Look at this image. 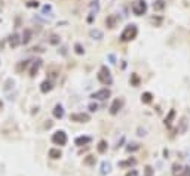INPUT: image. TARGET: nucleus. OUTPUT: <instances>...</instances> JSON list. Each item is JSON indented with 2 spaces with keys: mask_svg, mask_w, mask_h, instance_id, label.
I'll return each mask as SVG.
<instances>
[{
  "mask_svg": "<svg viewBox=\"0 0 190 176\" xmlns=\"http://www.w3.org/2000/svg\"><path fill=\"white\" fill-rule=\"evenodd\" d=\"M137 34H138L137 25H135V24H129V25H126L125 30L122 31L121 40L122 42H131V40H134V39L137 37Z\"/></svg>",
  "mask_w": 190,
  "mask_h": 176,
  "instance_id": "nucleus-1",
  "label": "nucleus"
},
{
  "mask_svg": "<svg viewBox=\"0 0 190 176\" xmlns=\"http://www.w3.org/2000/svg\"><path fill=\"white\" fill-rule=\"evenodd\" d=\"M98 80L103 83V85H111L113 83V79H111V74H110V70L103 65L100 71H98Z\"/></svg>",
  "mask_w": 190,
  "mask_h": 176,
  "instance_id": "nucleus-2",
  "label": "nucleus"
},
{
  "mask_svg": "<svg viewBox=\"0 0 190 176\" xmlns=\"http://www.w3.org/2000/svg\"><path fill=\"white\" fill-rule=\"evenodd\" d=\"M146 11H147V3L144 0H137V2L132 3V12L135 15H138V17L140 15H144Z\"/></svg>",
  "mask_w": 190,
  "mask_h": 176,
  "instance_id": "nucleus-3",
  "label": "nucleus"
},
{
  "mask_svg": "<svg viewBox=\"0 0 190 176\" xmlns=\"http://www.w3.org/2000/svg\"><path fill=\"white\" fill-rule=\"evenodd\" d=\"M52 142L55 145H66L67 144V135H66V132H63V130L55 132L52 135Z\"/></svg>",
  "mask_w": 190,
  "mask_h": 176,
  "instance_id": "nucleus-4",
  "label": "nucleus"
},
{
  "mask_svg": "<svg viewBox=\"0 0 190 176\" xmlns=\"http://www.w3.org/2000/svg\"><path fill=\"white\" fill-rule=\"evenodd\" d=\"M70 120L71 122H76V123H86L89 122V114H85V113H74L70 116Z\"/></svg>",
  "mask_w": 190,
  "mask_h": 176,
  "instance_id": "nucleus-5",
  "label": "nucleus"
},
{
  "mask_svg": "<svg viewBox=\"0 0 190 176\" xmlns=\"http://www.w3.org/2000/svg\"><path fill=\"white\" fill-rule=\"evenodd\" d=\"M110 95H111L110 89H101V90H98V92L92 93V98H94V99H100V101H104V99L110 98Z\"/></svg>",
  "mask_w": 190,
  "mask_h": 176,
  "instance_id": "nucleus-6",
  "label": "nucleus"
},
{
  "mask_svg": "<svg viewBox=\"0 0 190 176\" xmlns=\"http://www.w3.org/2000/svg\"><path fill=\"white\" fill-rule=\"evenodd\" d=\"M122 105H123V101H122V99H114L111 107H110V113H111V114H118L119 110L122 108Z\"/></svg>",
  "mask_w": 190,
  "mask_h": 176,
  "instance_id": "nucleus-7",
  "label": "nucleus"
},
{
  "mask_svg": "<svg viewBox=\"0 0 190 176\" xmlns=\"http://www.w3.org/2000/svg\"><path fill=\"white\" fill-rule=\"evenodd\" d=\"M116 22H118V17L116 15H110V17L105 19V24L108 28H114L116 27Z\"/></svg>",
  "mask_w": 190,
  "mask_h": 176,
  "instance_id": "nucleus-8",
  "label": "nucleus"
},
{
  "mask_svg": "<svg viewBox=\"0 0 190 176\" xmlns=\"http://www.w3.org/2000/svg\"><path fill=\"white\" fill-rule=\"evenodd\" d=\"M40 65H42V61H40V59H36L34 64H33V67H31V70H30V76H31V77L36 76V73L39 71V68H40Z\"/></svg>",
  "mask_w": 190,
  "mask_h": 176,
  "instance_id": "nucleus-9",
  "label": "nucleus"
},
{
  "mask_svg": "<svg viewBox=\"0 0 190 176\" xmlns=\"http://www.w3.org/2000/svg\"><path fill=\"white\" fill-rule=\"evenodd\" d=\"M74 142H76V145L82 147V145H86V144H89V142H91V138H89V136H79V138H77Z\"/></svg>",
  "mask_w": 190,
  "mask_h": 176,
  "instance_id": "nucleus-10",
  "label": "nucleus"
},
{
  "mask_svg": "<svg viewBox=\"0 0 190 176\" xmlns=\"http://www.w3.org/2000/svg\"><path fill=\"white\" fill-rule=\"evenodd\" d=\"M9 43H11V46H12V48H17L18 45L21 43L19 36H18V34H12L11 37H9Z\"/></svg>",
  "mask_w": 190,
  "mask_h": 176,
  "instance_id": "nucleus-11",
  "label": "nucleus"
},
{
  "mask_svg": "<svg viewBox=\"0 0 190 176\" xmlns=\"http://www.w3.org/2000/svg\"><path fill=\"white\" fill-rule=\"evenodd\" d=\"M52 89V82H49V80H45L42 85H40V90L43 92V93H46V92H49Z\"/></svg>",
  "mask_w": 190,
  "mask_h": 176,
  "instance_id": "nucleus-12",
  "label": "nucleus"
},
{
  "mask_svg": "<svg viewBox=\"0 0 190 176\" xmlns=\"http://www.w3.org/2000/svg\"><path fill=\"white\" fill-rule=\"evenodd\" d=\"M135 163H137L135 159H128V160H125V161H121V163H119V167H131V166H134Z\"/></svg>",
  "mask_w": 190,
  "mask_h": 176,
  "instance_id": "nucleus-13",
  "label": "nucleus"
},
{
  "mask_svg": "<svg viewBox=\"0 0 190 176\" xmlns=\"http://www.w3.org/2000/svg\"><path fill=\"white\" fill-rule=\"evenodd\" d=\"M152 99H153V95H152L150 92H146V93H143V95H141V101H143L144 104H150V102H152Z\"/></svg>",
  "mask_w": 190,
  "mask_h": 176,
  "instance_id": "nucleus-14",
  "label": "nucleus"
},
{
  "mask_svg": "<svg viewBox=\"0 0 190 176\" xmlns=\"http://www.w3.org/2000/svg\"><path fill=\"white\" fill-rule=\"evenodd\" d=\"M53 116L56 117V119H61L63 116H64V110H63V107L61 105H56L53 108Z\"/></svg>",
  "mask_w": 190,
  "mask_h": 176,
  "instance_id": "nucleus-15",
  "label": "nucleus"
},
{
  "mask_svg": "<svg viewBox=\"0 0 190 176\" xmlns=\"http://www.w3.org/2000/svg\"><path fill=\"white\" fill-rule=\"evenodd\" d=\"M165 8V0H156L153 3V9L155 11H162Z\"/></svg>",
  "mask_w": 190,
  "mask_h": 176,
  "instance_id": "nucleus-16",
  "label": "nucleus"
},
{
  "mask_svg": "<svg viewBox=\"0 0 190 176\" xmlns=\"http://www.w3.org/2000/svg\"><path fill=\"white\" fill-rule=\"evenodd\" d=\"M183 173V167L180 164H174L172 166V176H181Z\"/></svg>",
  "mask_w": 190,
  "mask_h": 176,
  "instance_id": "nucleus-17",
  "label": "nucleus"
},
{
  "mask_svg": "<svg viewBox=\"0 0 190 176\" xmlns=\"http://www.w3.org/2000/svg\"><path fill=\"white\" fill-rule=\"evenodd\" d=\"M30 39H31V31L30 30H25L24 31V36H22V39H21V43H28L30 42Z\"/></svg>",
  "mask_w": 190,
  "mask_h": 176,
  "instance_id": "nucleus-18",
  "label": "nucleus"
},
{
  "mask_svg": "<svg viewBox=\"0 0 190 176\" xmlns=\"http://www.w3.org/2000/svg\"><path fill=\"white\" fill-rule=\"evenodd\" d=\"M49 157L51 159H60L61 157V151L56 150V148H52V150H49Z\"/></svg>",
  "mask_w": 190,
  "mask_h": 176,
  "instance_id": "nucleus-19",
  "label": "nucleus"
},
{
  "mask_svg": "<svg viewBox=\"0 0 190 176\" xmlns=\"http://www.w3.org/2000/svg\"><path fill=\"white\" fill-rule=\"evenodd\" d=\"M97 150H98V153H100V154H104V153L107 151V142H105V141H100L98 147H97Z\"/></svg>",
  "mask_w": 190,
  "mask_h": 176,
  "instance_id": "nucleus-20",
  "label": "nucleus"
},
{
  "mask_svg": "<svg viewBox=\"0 0 190 176\" xmlns=\"http://www.w3.org/2000/svg\"><path fill=\"white\" fill-rule=\"evenodd\" d=\"M174 117H175V111H174V110H171V111H169V114H168V117L165 119V124H166L168 127L171 126V123H172V119H174Z\"/></svg>",
  "mask_w": 190,
  "mask_h": 176,
  "instance_id": "nucleus-21",
  "label": "nucleus"
},
{
  "mask_svg": "<svg viewBox=\"0 0 190 176\" xmlns=\"http://www.w3.org/2000/svg\"><path fill=\"white\" fill-rule=\"evenodd\" d=\"M95 161H97V159H95L94 156H88L86 159L83 160V163H85L86 166H94V164H95Z\"/></svg>",
  "mask_w": 190,
  "mask_h": 176,
  "instance_id": "nucleus-22",
  "label": "nucleus"
},
{
  "mask_svg": "<svg viewBox=\"0 0 190 176\" xmlns=\"http://www.w3.org/2000/svg\"><path fill=\"white\" fill-rule=\"evenodd\" d=\"M144 176H153V169L150 166H146L144 169Z\"/></svg>",
  "mask_w": 190,
  "mask_h": 176,
  "instance_id": "nucleus-23",
  "label": "nucleus"
},
{
  "mask_svg": "<svg viewBox=\"0 0 190 176\" xmlns=\"http://www.w3.org/2000/svg\"><path fill=\"white\" fill-rule=\"evenodd\" d=\"M132 85H134V86H138L140 85V79L137 74H132Z\"/></svg>",
  "mask_w": 190,
  "mask_h": 176,
  "instance_id": "nucleus-24",
  "label": "nucleus"
},
{
  "mask_svg": "<svg viewBox=\"0 0 190 176\" xmlns=\"http://www.w3.org/2000/svg\"><path fill=\"white\" fill-rule=\"evenodd\" d=\"M181 176H190V167H189V166L183 167V175H181Z\"/></svg>",
  "mask_w": 190,
  "mask_h": 176,
  "instance_id": "nucleus-25",
  "label": "nucleus"
},
{
  "mask_svg": "<svg viewBox=\"0 0 190 176\" xmlns=\"http://www.w3.org/2000/svg\"><path fill=\"white\" fill-rule=\"evenodd\" d=\"M76 52L79 53V55H82V53H83V49H82V46H80V45H76Z\"/></svg>",
  "mask_w": 190,
  "mask_h": 176,
  "instance_id": "nucleus-26",
  "label": "nucleus"
},
{
  "mask_svg": "<svg viewBox=\"0 0 190 176\" xmlns=\"http://www.w3.org/2000/svg\"><path fill=\"white\" fill-rule=\"evenodd\" d=\"M134 150H138V144H132V147H128V151H134Z\"/></svg>",
  "mask_w": 190,
  "mask_h": 176,
  "instance_id": "nucleus-27",
  "label": "nucleus"
},
{
  "mask_svg": "<svg viewBox=\"0 0 190 176\" xmlns=\"http://www.w3.org/2000/svg\"><path fill=\"white\" fill-rule=\"evenodd\" d=\"M89 110H91V111H97V110H98V105H97V104H91V105H89Z\"/></svg>",
  "mask_w": 190,
  "mask_h": 176,
  "instance_id": "nucleus-28",
  "label": "nucleus"
},
{
  "mask_svg": "<svg viewBox=\"0 0 190 176\" xmlns=\"http://www.w3.org/2000/svg\"><path fill=\"white\" fill-rule=\"evenodd\" d=\"M28 6H30V8H37V6H39V3H37V2H30V3H28Z\"/></svg>",
  "mask_w": 190,
  "mask_h": 176,
  "instance_id": "nucleus-29",
  "label": "nucleus"
},
{
  "mask_svg": "<svg viewBox=\"0 0 190 176\" xmlns=\"http://www.w3.org/2000/svg\"><path fill=\"white\" fill-rule=\"evenodd\" d=\"M126 176H137V172H135V170H132L131 173H128V175H126Z\"/></svg>",
  "mask_w": 190,
  "mask_h": 176,
  "instance_id": "nucleus-30",
  "label": "nucleus"
},
{
  "mask_svg": "<svg viewBox=\"0 0 190 176\" xmlns=\"http://www.w3.org/2000/svg\"><path fill=\"white\" fill-rule=\"evenodd\" d=\"M0 108H2V102H0Z\"/></svg>",
  "mask_w": 190,
  "mask_h": 176,
  "instance_id": "nucleus-31",
  "label": "nucleus"
}]
</instances>
